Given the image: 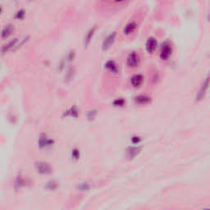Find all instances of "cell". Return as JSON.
<instances>
[{
  "instance_id": "obj_1",
  "label": "cell",
  "mask_w": 210,
  "mask_h": 210,
  "mask_svg": "<svg viewBox=\"0 0 210 210\" xmlns=\"http://www.w3.org/2000/svg\"><path fill=\"white\" fill-rule=\"evenodd\" d=\"M172 46L170 42L166 41L164 42L161 48V51H160V58L163 61H167L170 58L172 54Z\"/></svg>"
},
{
  "instance_id": "obj_2",
  "label": "cell",
  "mask_w": 210,
  "mask_h": 210,
  "mask_svg": "<svg viewBox=\"0 0 210 210\" xmlns=\"http://www.w3.org/2000/svg\"><path fill=\"white\" fill-rule=\"evenodd\" d=\"M36 170L38 173L42 175H46L51 173L52 167L48 163L45 162H38L36 163Z\"/></svg>"
},
{
  "instance_id": "obj_3",
  "label": "cell",
  "mask_w": 210,
  "mask_h": 210,
  "mask_svg": "<svg viewBox=\"0 0 210 210\" xmlns=\"http://www.w3.org/2000/svg\"><path fill=\"white\" fill-rule=\"evenodd\" d=\"M140 63V57L139 55L135 53V52H132L131 53L127 59V65L128 68H136Z\"/></svg>"
},
{
  "instance_id": "obj_4",
  "label": "cell",
  "mask_w": 210,
  "mask_h": 210,
  "mask_svg": "<svg viewBox=\"0 0 210 210\" xmlns=\"http://www.w3.org/2000/svg\"><path fill=\"white\" fill-rule=\"evenodd\" d=\"M209 84H210V73H209V75L206 76V78H205V80H204V83L202 84L201 87H200L199 90L198 94H197V95H196V100H198L199 101V100H201V99L204 98V95H205V93H206L208 88H209Z\"/></svg>"
},
{
  "instance_id": "obj_5",
  "label": "cell",
  "mask_w": 210,
  "mask_h": 210,
  "mask_svg": "<svg viewBox=\"0 0 210 210\" xmlns=\"http://www.w3.org/2000/svg\"><path fill=\"white\" fill-rule=\"evenodd\" d=\"M116 36H117V33L116 32H112V33H110L103 40V44H102V48H103V51H106V50L109 49L112 47V45L115 42Z\"/></svg>"
},
{
  "instance_id": "obj_6",
  "label": "cell",
  "mask_w": 210,
  "mask_h": 210,
  "mask_svg": "<svg viewBox=\"0 0 210 210\" xmlns=\"http://www.w3.org/2000/svg\"><path fill=\"white\" fill-rule=\"evenodd\" d=\"M54 141L53 140L48 138L47 135H41L39 138L38 140V145L40 149H44V148H48V147H51L53 145Z\"/></svg>"
},
{
  "instance_id": "obj_7",
  "label": "cell",
  "mask_w": 210,
  "mask_h": 210,
  "mask_svg": "<svg viewBox=\"0 0 210 210\" xmlns=\"http://www.w3.org/2000/svg\"><path fill=\"white\" fill-rule=\"evenodd\" d=\"M158 46V42L154 37L149 38L146 42V51L149 53H153L156 50Z\"/></svg>"
},
{
  "instance_id": "obj_8",
  "label": "cell",
  "mask_w": 210,
  "mask_h": 210,
  "mask_svg": "<svg viewBox=\"0 0 210 210\" xmlns=\"http://www.w3.org/2000/svg\"><path fill=\"white\" fill-rule=\"evenodd\" d=\"M96 26H94L93 27H91L86 33V35L85 36V39H84V46L85 47H87L89 44H90L93 37L95 36V31H96Z\"/></svg>"
},
{
  "instance_id": "obj_9",
  "label": "cell",
  "mask_w": 210,
  "mask_h": 210,
  "mask_svg": "<svg viewBox=\"0 0 210 210\" xmlns=\"http://www.w3.org/2000/svg\"><path fill=\"white\" fill-rule=\"evenodd\" d=\"M104 68H106L107 71H109L112 73H114V74H117L119 72L118 66L116 63L115 61H113V60L107 61L106 63L104 64Z\"/></svg>"
},
{
  "instance_id": "obj_10",
  "label": "cell",
  "mask_w": 210,
  "mask_h": 210,
  "mask_svg": "<svg viewBox=\"0 0 210 210\" xmlns=\"http://www.w3.org/2000/svg\"><path fill=\"white\" fill-rule=\"evenodd\" d=\"M143 82H144V76L140 74L134 75L131 78V84L133 87H140L143 84Z\"/></svg>"
},
{
  "instance_id": "obj_11",
  "label": "cell",
  "mask_w": 210,
  "mask_h": 210,
  "mask_svg": "<svg viewBox=\"0 0 210 210\" xmlns=\"http://www.w3.org/2000/svg\"><path fill=\"white\" fill-rule=\"evenodd\" d=\"M14 31V26H12L11 24H8L7 26H5L2 31L1 33V38L3 40H6L8 39L9 36L12 35V33Z\"/></svg>"
},
{
  "instance_id": "obj_12",
  "label": "cell",
  "mask_w": 210,
  "mask_h": 210,
  "mask_svg": "<svg viewBox=\"0 0 210 210\" xmlns=\"http://www.w3.org/2000/svg\"><path fill=\"white\" fill-rule=\"evenodd\" d=\"M136 28H137V24L135 23V21H131L125 26V27L123 29V33L126 36H129L135 31Z\"/></svg>"
},
{
  "instance_id": "obj_13",
  "label": "cell",
  "mask_w": 210,
  "mask_h": 210,
  "mask_svg": "<svg viewBox=\"0 0 210 210\" xmlns=\"http://www.w3.org/2000/svg\"><path fill=\"white\" fill-rule=\"evenodd\" d=\"M151 98L147 96V95H141L135 97V102L137 104H141V105H144V104H148L151 102Z\"/></svg>"
},
{
  "instance_id": "obj_14",
  "label": "cell",
  "mask_w": 210,
  "mask_h": 210,
  "mask_svg": "<svg viewBox=\"0 0 210 210\" xmlns=\"http://www.w3.org/2000/svg\"><path fill=\"white\" fill-rule=\"evenodd\" d=\"M17 41H18V39H16H16H13V40H11L8 44H5L4 46H3V47H2V49H1L2 53L4 54V53H8V51H10L11 49H12V48L16 45Z\"/></svg>"
},
{
  "instance_id": "obj_15",
  "label": "cell",
  "mask_w": 210,
  "mask_h": 210,
  "mask_svg": "<svg viewBox=\"0 0 210 210\" xmlns=\"http://www.w3.org/2000/svg\"><path fill=\"white\" fill-rule=\"evenodd\" d=\"M140 150H141V149L138 148V147H130V148L127 149V157L130 158V159H133L136 155L139 154Z\"/></svg>"
},
{
  "instance_id": "obj_16",
  "label": "cell",
  "mask_w": 210,
  "mask_h": 210,
  "mask_svg": "<svg viewBox=\"0 0 210 210\" xmlns=\"http://www.w3.org/2000/svg\"><path fill=\"white\" fill-rule=\"evenodd\" d=\"M79 115V110L77 109V107L75 106H73L71 107V108H69L68 110L65 111L64 112L63 116H66V117H77Z\"/></svg>"
},
{
  "instance_id": "obj_17",
  "label": "cell",
  "mask_w": 210,
  "mask_h": 210,
  "mask_svg": "<svg viewBox=\"0 0 210 210\" xmlns=\"http://www.w3.org/2000/svg\"><path fill=\"white\" fill-rule=\"evenodd\" d=\"M26 183H27L26 180L23 177L20 176V177H18L16 179V181H15V188H16V189L21 188V187L26 186Z\"/></svg>"
},
{
  "instance_id": "obj_18",
  "label": "cell",
  "mask_w": 210,
  "mask_h": 210,
  "mask_svg": "<svg viewBox=\"0 0 210 210\" xmlns=\"http://www.w3.org/2000/svg\"><path fill=\"white\" fill-rule=\"evenodd\" d=\"M74 74H75V70H74V68H69L68 70V72L66 73V75H65V80H64V81L66 82V83H68V82H70L71 80H72V78H73V76H74Z\"/></svg>"
},
{
  "instance_id": "obj_19",
  "label": "cell",
  "mask_w": 210,
  "mask_h": 210,
  "mask_svg": "<svg viewBox=\"0 0 210 210\" xmlns=\"http://www.w3.org/2000/svg\"><path fill=\"white\" fill-rule=\"evenodd\" d=\"M45 189L48 191H54L58 188V183L55 181H49L45 185Z\"/></svg>"
},
{
  "instance_id": "obj_20",
  "label": "cell",
  "mask_w": 210,
  "mask_h": 210,
  "mask_svg": "<svg viewBox=\"0 0 210 210\" xmlns=\"http://www.w3.org/2000/svg\"><path fill=\"white\" fill-rule=\"evenodd\" d=\"M77 189L80 191H87L90 189V185L87 182L80 183L77 186Z\"/></svg>"
},
{
  "instance_id": "obj_21",
  "label": "cell",
  "mask_w": 210,
  "mask_h": 210,
  "mask_svg": "<svg viewBox=\"0 0 210 210\" xmlns=\"http://www.w3.org/2000/svg\"><path fill=\"white\" fill-rule=\"evenodd\" d=\"M26 16V11L24 9H20L19 11H17L15 15V19L16 20H23Z\"/></svg>"
},
{
  "instance_id": "obj_22",
  "label": "cell",
  "mask_w": 210,
  "mask_h": 210,
  "mask_svg": "<svg viewBox=\"0 0 210 210\" xmlns=\"http://www.w3.org/2000/svg\"><path fill=\"white\" fill-rule=\"evenodd\" d=\"M125 103H126V101L123 99H122V98H120V99H115V100L113 101L112 104H113L115 107H123V106L125 105Z\"/></svg>"
},
{
  "instance_id": "obj_23",
  "label": "cell",
  "mask_w": 210,
  "mask_h": 210,
  "mask_svg": "<svg viewBox=\"0 0 210 210\" xmlns=\"http://www.w3.org/2000/svg\"><path fill=\"white\" fill-rule=\"evenodd\" d=\"M80 153L78 149H73L71 150V158L72 159L77 160L80 159Z\"/></svg>"
},
{
  "instance_id": "obj_24",
  "label": "cell",
  "mask_w": 210,
  "mask_h": 210,
  "mask_svg": "<svg viewBox=\"0 0 210 210\" xmlns=\"http://www.w3.org/2000/svg\"><path fill=\"white\" fill-rule=\"evenodd\" d=\"M97 115V112L96 110H90L87 113V119L90 121H92L95 118V117Z\"/></svg>"
},
{
  "instance_id": "obj_25",
  "label": "cell",
  "mask_w": 210,
  "mask_h": 210,
  "mask_svg": "<svg viewBox=\"0 0 210 210\" xmlns=\"http://www.w3.org/2000/svg\"><path fill=\"white\" fill-rule=\"evenodd\" d=\"M75 57V51H74V50H71V51L68 53V56H67V59H68V62H71V61L74 60Z\"/></svg>"
},
{
  "instance_id": "obj_26",
  "label": "cell",
  "mask_w": 210,
  "mask_h": 210,
  "mask_svg": "<svg viewBox=\"0 0 210 210\" xmlns=\"http://www.w3.org/2000/svg\"><path fill=\"white\" fill-rule=\"evenodd\" d=\"M140 140H141V139H140V137H139V136H133V137L131 138V142L133 143V144H135V145L140 142Z\"/></svg>"
},
{
  "instance_id": "obj_27",
  "label": "cell",
  "mask_w": 210,
  "mask_h": 210,
  "mask_svg": "<svg viewBox=\"0 0 210 210\" xmlns=\"http://www.w3.org/2000/svg\"><path fill=\"white\" fill-rule=\"evenodd\" d=\"M208 20L210 21V11H209V16H208Z\"/></svg>"
},
{
  "instance_id": "obj_28",
  "label": "cell",
  "mask_w": 210,
  "mask_h": 210,
  "mask_svg": "<svg viewBox=\"0 0 210 210\" xmlns=\"http://www.w3.org/2000/svg\"><path fill=\"white\" fill-rule=\"evenodd\" d=\"M123 0H115V2H122Z\"/></svg>"
},
{
  "instance_id": "obj_29",
  "label": "cell",
  "mask_w": 210,
  "mask_h": 210,
  "mask_svg": "<svg viewBox=\"0 0 210 210\" xmlns=\"http://www.w3.org/2000/svg\"><path fill=\"white\" fill-rule=\"evenodd\" d=\"M30 1H33V0H30Z\"/></svg>"
}]
</instances>
